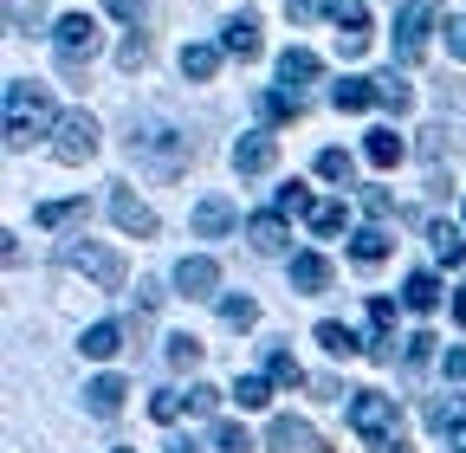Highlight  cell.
Segmentation results:
<instances>
[{
    "label": "cell",
    "instance_id": "cell-1",
    "mask_svg": "<svg viewBox=\"0 0 466 453\" xmlns=\"http://www.w3.org/2000/svg\"><path fill=\"white\" fill-rule=\"evenodd\" d=\"M46 130H58L52 97H46L39 85H26V78H7V149H26V143L46 136Z\"/></svg>",
    "mask_w": 466,
    "mask_h": 453
},
{
    "label": "cell",
    "instance_id": "cell-2",
    "mask_svg": "<svg viewBox=\"0 0 466 453\" xmlns=\"http://www.w3.org/2000/svg\"><path fill=\"white\" fill-rule=\"evenodd\" d=\"M130 156H143L149 168L175 176V168L188 162V136L175 130V124H162V117H149V124H137V130H130Z\"/></svg>",
    "mask_w": 466,
    "mask_h": 453
},
{
    "label": "cell",
    "instance_id": "cell-3",
    "mask_svg": "<svg viewBox=\"0 0 466 453\" xmlns=\"http://www.w3.org/2000/svg\"><path fill=\"white\" fill-rule=\"evenodd\" d=\"M350 428H357L370 447H395V428H401V415H395V402H389V395H376V388H357V402H350Z\"/></svg>",
    "mask_w": 466,
    "mask_h": 453
},
{
    "label": "cell",
    "instance_id": "cell-4",
    "mask_svg": "<svg viewBox=\"0 0 466 453\" xmlns=\"http://www.w3.org/2000/svg\"><path fill=\"white\" fill-rule=\"evenodd\" d=\"M97 45H104V33H97V20H85V14H66V20L52 26V52H58V65H66V72L91 65Z\"/></svg>",
    "mask_w": 466,
    "mask_h": 453
},
{
    "label": "cell",
    "instance_id": "cell-5",
    "mask_svg": "<svg viewBox=\"0 0 466 453\" xmlns=\"http://www.w3.org/2000/svg\"><path fill=\"white\" fill-rule=\"evenodd\" d=\"M58 259H66L72 272H91L104 292H124V259H116L110 247H91V240H66V247H58Z\"/></svg>",
    "mask_w": 466,
    "mask_h": 453
},
{
    "label": "cell",
    "instance_id": "cell-6",
    "mask_svg": "<svg viewBox=\"0 0 466 453\" xmlns=\"http://www.w3.org/2000/svg\"><path fill=\"white\" fill-rule=\"evenodd\" d=\"M428 26H434V0H401V14H395V59L401 65H415L428 52Z\"/></svg>",
    "mask_w": 466,
    "mask_h": 453
},
{
    "label": "cell",
    "instance_id": "cell-7",
    "mask_svg": "<svg viewBox=\"0 0 466 453\" xmlns=\"http://www.w3.org/2000/svg\"><path fill=\"white\" fill-rule=\"evenodd\" d=\"M52 156L66 162V168H78V162H91V156H97V124L85 117V110L58 117V130H52Z\"/></svg>",
    "mask_w": 466,
    "mask_h": 453
},
{
    "label": "cell",
    "instance_id": "cell-8",
    "mask_svg": "<svg viewBox=\"0 0 466 453\" xmlns=\"http://www.w3.org/2000/svg\"><path fill=\"white\" fill-rule=\"evenodd\" d=\"M233 226H240V207H233L227 195H208V201H195V234H201V240H227Z\"/></svg>",
    "mask_w": 466,
    "mask_h": 453
},
{
    "label": "cell",
    "instance_id": "cell-9",
    "mask_svg": "<svg viewBox=\"0 0 466 453\" xmlns=\"http://www.w3.org/2000/svg\"><path fill=\"white\" fill-rule=\"evenodd\" d=\"M272 162H279V143L266 130H247L240 143H233V168H240V176H266Z\"/></svg>",
    "mask_w": 466,
    "mask_h": 453
},
{
    "label": "cell",
    "instance_id": "cell-10",
    "mask_svg": "<svg viewBox=\"0 0 466 453\" xmlns=\"http://www.w3.org/2000/svg\"><path fill=\"white\" fill-rule=\"evenodd\" d=\"M175 286H182L188 298H214V286H220V266H214L208 253H188L182 266H175Z\"/></svg>",
    "mask_w": 466,
    "mask_h": 453
},
{
    "label": "cell",
    "instance_id": "cell-11",
    "mask_svg": "<svg viewBox=\"0 0 466 453\" xmlns=\"http://www.w3.org/2000/svg\"><path fill=\"white\" fill-rule=\"evenodd\" d=\"M110 220L124 226V234H137V240H149V234H156V214H149L130 188H116V195H110Z\"/></svg>",
    "mask_w": 466,
    "mask_h": 453
},
{
    "label": "cell",
    "instance_id": "cell-12",
    "mask_svg": "<svg viewBox=\"0 0 466 453\" xmlns=\"http://www.w3.org/2000/svg\"><path fill=\"white\" fill-rule=\"evenodd\" d=\"M266 447H272V453H318V434H311V421L279 415V421H272V434H266Z\"/></svg>",
    "mask_w": 466,
    "mask_h": 453
},
{
    "label": "cell",
    "instance_id": "cell-13",
    "mask_svg": "<svg viewBox=\"0 0 466 453\" xmlns=\"http://www.w3.org/2000/svg\"><path fill=\"white\" fill-rule=\"evenodd\" d=\"M291 292H330V259L324 253H291Z\"/></svg>",
    "mask_w": 466,
    "mask_h": 453
},
{
    "label": "cell",
    "instance_id": "cell-14",
    "mask_svg": "<svg viewBox=\"0 0 466 453\" xmlns=\"http://www.w3.org/2000/svg\"><path fill=\"white\" fill-rule=\"evenodd\" d=\"M124 395H130V388H124V376H97V382H85V408L110 421L116 408H124Z\"/></svg>",
    "mask_w": 466,
    "mask_h": 453
},
{
    "label": "cell",
    "instance_id": "cell-15",
    "mask_svg": "<svg viewBox=\"0 0 466 453\" xmlns=\"http://www.w3.org/2000/svg\"><path fill=\"white\" fill-rule=\"evenodd\" d=\"M318 344H324V350H330L337 363H350V357H363V337L350 330V324H337V317H324V324H318Z\"/></svg>",
    "mask_w": 466,
    "mask_h": 453
},
{
    "label": "cell",
    "instance_id": "cell-16",
    "mask_svg": "<svg viewBox=\"0 0 466 453\" xmlns=\"http://www.w3.org/2000/svg\"><path fill=\"white\" fill-rule=\"evenodd\" d=\"M318 78V52H305V45H291V52H279V85H311Z\"/></svg>",
    "mask_w": 466,
    "mask_h": 453
},
{
    "label": "cell",
    "instance_id": "cell-17",
    "mask_svg": "<svg viewBox=\"0 0 466 453\" xmlns=\"http://www.w3.org/2000/svg\"><path fill=\"white\" fill-rule=\"evenodd\" d=\"M330 104H337V110H370V104H376V78H357V72L337 78V85H330Z\"/></svg>",
    "mask_w": 466,
    "mask_h": 453
},
{
    "label": "cell",
    "instance_id": "cell-18",
    "mask_svg": "<svg viewBox=\"0 0 466 453\" xmlns=\"http://www.w3.org/2000/svg\"><path fill=\"white\" fill-rule=\"evenodd\" d=\"M220 45L233 52V59H259V26H253L247 14H240V20H227V26H220Z\"/></svg>",
    "mask_w": 466,
    "mask_h": 453
},
{
    "label": "cell",
    "instance_id": "cell-19",
    "mask_svg": "<svg viewBox=\"0 0 466 453\" xmlns=\"http://www.w3.org/2000/svg\"><path fill=\"white\" fill-rule=\"evenodd\" d=\"M350 259H357V266H382L389 259V234H382V226H357V234H350Z\"/></svg>",
    "mask_w": 466,
    "mask_h": 453
},
{
    "label": "cell",
    "instance_id": "cell-20",
    "mask_svg": "<svg viewBox=\"0 0 466 453\" xmlns=\"http://www.w3.org/2000/svg\"><path fill=\"white\" fill-rule=\"evenodd\" d=\"M247 240H253V253H285V220L279 214H253L247 220Z\"/></svg>",
    "mask_w": 466,
    "mask_h": 453
},
{
    "label": "cell",
    "instance_id": "cell-21",
    "mask_svg": "<svg viewBox=\"0 0 466 453\" xmlns=\"http://www.w3.org/2000/svg\"><path fill=\"white\" fill-rule=\"evenodd\" d=\"M259 117H266V124H299V117H305V97H299V91H266V97H259Z\"/></svg>",
    "mask_w": 466,
    "mask_h": 453
},
{
    "label": "cell",
    "instance_id": "cell-22",
    "mask_svg": "<svg viewBox=\"0 0 466 453\" xmlns=\"http://www.w3.org/2000/svg\"><path fill=\"white\" fill-rule=\"evenodd\" d=\"M401 305H408V311H434V305H441V278H434V272H408Z\"/></svg>",
    "mask_w": 466,
    "mask_h": 453
},
{
    "label": "cell",
    "instance_id": "cell-23",
    "mask_svg": "<svg viewBox=\"0 0 466 453\" xmlns=\"http://www.w3.org/2000/svg\"><path fill=\"white\" fill-rule=\"evenodd\" d=\"M78 350H85V357H97V363H104V357H116V350H124V324H91V330L78 337Z\"/></svg>",
    "mask_w": 466,
    "mask_h": 453
},
{
    "label": "cell",
    "instance_id": "cell-24",
    "mask_svg": "<svg viewBox=\"0 0 466 453\" xmlns=\"http://www.w3.org/2000/svg\"><path fill=\"white\" fill-rule=\"evenodd\" d=\"M363 156H370L376 168H395V162L408 156V143H401V136H395V130L382 124V130H370V143H363Z\"/></svg>",
    "mask_w": 466,
    "mask_h": 453
},
{
    "label": "cell",
    "instance_id": "cell-25",
    "mask_svg": "<svg viewBox=\"0 0 466 453\" xmlns=\"http://www.w3.org/2000/svg\"><path fill=\"white\" fill-rule=\"evenodd\" d=\"M220 52H227V45H182V72H188L195 85H208V78L220 72Z\"/></svg>",
    "mask_w": 466,
    "mask_h": 453
},
{
    "label": "cell",
    "instance_id": "cell-26",
    "mask_svg": "<svg viewBox=\"0 0 466 453\" xmlns=\"http://www.w3.org/2000/svg\"><path fill=\"white\" fill-rule=\"evenodd\" d=\"M220 324H227V330H253V324H259V305H253L247 292H227V298H220Z\"/></svg>",
    "mask_w": 466,
    "mask_h": 453
},
{
    "label": "cell",
    "instance_id": "cell-27",
    "mask_svg": "<svg viewBox=\"0 0 466 453\" xmlns=\"http://www.w3.org/2000/svg\"><path fill=\"white\" fill-rule=\"evenodd\" d=\"M343 226H350V207H343V201H318V207H311V234H318V240H337Z\"/></svg>",
    "mask_w": 466,
    "mask_h": 453
},
{
    "label": "cell",
    "instance_id": "cell-28",
    "mask_svg": "<svg viewBox=\"0 0 466 453\" xmlns=\"http://www.w3.org/2000/svg\"><path fill=\"white\" fill-rule=\"evenodd\" d=\"M428 240H434V259H441V266H466V240L453 234L447 220H434V226H428Z\"/></svg>",
    "mask_w": 466,
    "mask_h": 453
},
{
    "label": "cell",
    "instance_id": "cell-29",
    "mask_svg": "<svg viewBox=\"0 0 466 453\" xmlns=\"http://www.w3.org/2000/svg\"><path fill=\"white\" fill-rule=\"evenodd\" d=\"M376 104H382V110H395V117H401V110L415 104V91H408V85H401L395 72H382V78H376Z\"/></svg>",
    "mask_w": 466,
    "mask_h": 453
},
{
    "label": "cell",
    "instance_id": "cell-30",
    "mask_svg": "<svg viewBox=\"0 0 466 453\" xmlns=\"http://www.w3.org/2000/svg\"><path fill=\"white\" fill-rule=\"evenodd\" d=\"M233 395H240V408H266L272 402V376H240Z\"/></svg>",
    "mask_w": 466,
    "mask_h": 453
},
{
    "label": "cell",
    "instance_id": "cell-31",
    "mask_svg": "<svg viewBox=\"0 0 466 453\" xmlns=\"http://www.w3.org/2000/svg\"><path fill=\"white\" fill-rule=\"evenodd\" d=\"M266 376L285 382V388H299V382H305V369H299V357H291V350H272V357H266Z\"/></svg>",
    "mask_w": 466,
    "mask_h": 453
},
{
    "label": "cell",
    "instance_id": "cell-32",
    "mask_svg": "<svg viewBox=\"0 0 466 453\" xmlns=\"http://www.w3.org/2000/svg\"><path fill=\"white\" fill-rule=\"evenodd\" d=\"M214 453H253V434H247L240 421H220V428H214Z\"/></svg>",
    "mask_w": 466,
    "mask_h": 453
},
{
    "label": "cell",
    "instance_id": "cell-33",
    "mask_svg": "<svg viewBox=\"0 0 466 453\" xmlns=\"http://www.w3.org/2000/svg\"><path fill=\"white\" fill-rule=\"evenodd\" d=\"M182 408H188V395H175V388H156V395H149V415H156L162 428L182 421Z\"/></svg>",
    "mask_w": 466,
    "mask_h": 453
},
{
    "label": "cell",
    "instance_id": "cell-34",
    "mask_svg": "<svg viewBox=\"0 0 466 453\" xmlns=\"http://www.w3.org/2000/svg\"><path fill=\"white\" fill-rule=\"evenodd\" d=\"M350 168H357V162H350V149H318V176H324V182H350Z\"/></svg>",
    "mask_w": 466,
    "mask_h": 453
},
{
    "label": "cell",
    "instance_id": "cell-35",
    "mask_svg": "<svg viewBox=\"0 0 466 453\" xmlns=\"http://www.w3.org/2000/svg\"><path fill=\"white\" fill-rule=\"evenodd\" d=\"M272 201H279V214H311V207H318V201H311V188H305V182H285V188H279V195H272Z\"/></svg>",
    "mask_w": 466,
    "mask_h": 453
},
{
    "label": "cell",
    "instance_id": "cell-36",
    "mask_svg": "<svg viewBox=\"0 0 466 453\" xmlns=\"http://www.w3.org/2000/svg\"><path fill=\"white\" fill-rule=\"evenodd\" d=\"M72 214H85V195H72V201H46L33 220H39V226H66Z\"/></svg>",
    "mask_w": 466,
    "mask_h": 453
},
{
    "label": "cell",
    "instance_id": "cell-37",
    "mask_svg": "<svg viewBox=\"0 0 466 453\" xmlns=\"http://www.w3.org/2000/svg\"><path fill=\"white\" fill-rule=\"evenodd\" d=\"M168 363L175 369H195L201 363V337H168Z\"/></svg>",
    "mask_w": 466,
    "mask_h": 453
},
{
    "label": "cell",
    "instance_id": "cell-38",
    "mask_svg": "<svg viewBox=\"0 0 466 453\" xmlns=\"http://www.w3.org/2000/svg\"><path fill=\"white\" fill-rule=\"evenodd\" d=\"M337 52H343V59H363V52H370V26H337Z\"/></svg>",
    "mask_w": 466,
    "mask_h": 453
},
{
    "label": "cell",
    "instance_id": "cell-39",
    "mask_svg": "<svg viewBox=\"0 0 466 453\" xmlns=\"http://www.w3.org/2000/svg\"><path fill=\"white\" fill-rule=\"evenodd\" d=\"M421 421H428L434 434H453V428H460V402H428V415H421Z\"/></svg>",
    "mask_w": 466,
    "mask_h": 453
},
{
    "label": "cell",
    "instance_id": "cell-40",
    "mask_svg": "<svg viewBox=\"0 0 466 453\" xmlns=\"http://www.w3.org/2000/svg\"><path fill=\"white\" fill-rule=\"evenodd\" d=\"M428 357H434V337H428V330H415V337L401 344V363H408V369H421Z\"/></svg>",
    "mask_w": 466,
    "mask_h": 453
},
{
    "label": "cell",
    "instance_id": "cell-41",
    "mask_svg": "<svg viewBox=\"0 0 466 453\" xmlns=\"http://www.w3.org/2000/svg\"><path fill=\"white\" fill-rule=\"evenodd\" d=\"M337 26H370V14H363V0H330V7H324Z\"/></svg>",
    "mask_w": 466,
    "mask_h": 453
},
{
    "label": "cell",
    "instance_id": "cell-42",
    "mask_svg": "<svg viewBox=\"0 0 466 453\" xmlns=\"http://www.w3.org/2000/svg\"><path fill=\"white\" fill-rule=\"evenodd\" d=\"M188 408H195V415H220V388H214V382H195V388H188Z\"/></svg>",
    "mask_w": 466,
    "mask_h": 453
},
{
    "label": "cell",
    "instance_id": "cell-43",
    "mask_svg": "<svg viewBox=\"0 0 466 453\" xmlns=\"http://www.w3.org/2000/svg\"><path fill=\"white\" fill-rule=\"evenodd\" d=\"M143 59H149L143 39H124V45H116V65H124V72H143Z\"/></svg>",
    "mask_w": 466,
    "mask_h": 453
},
{
    "label": "cell",
    "instance_id": "cell-44",
    "mask_svg": "<svg viewBox=\"0 0 466 453\" xmlns=\"http://www.w3.org/2000/svg\"><path fill=\"white\" fill-rule=\"evenodd\" d=\"M447 52H453V59H466V14L447 20Z\"/></svg>",
    "mask_w": 466,
    "mask_h": 453
},
{
    "label": "cell",
    "instance_id": "cell-45",
    "mask_svg": "<svg viewBox=\"0 0 466 453\" xmlns=\"http://www.w3.org/2000/svg\"><path fill=\"white\" fill-rule=\"evenodd\" d=\"M149 7H143V0H110V20H124V26H137Z\"/></svg>",
    "mask_w": 466,
    "mask_h": 453
},
{
    "label": "cell",
    "instance_id": "cell-46",
    "mask_svg": "<svg viewBox=\"0 0 466 453\" xmlns=\"http://www.w3.org/2000/svg\"><path fill=\"white\" fill-rule=\"evenodd\" d=\"M370 324H376V330H395V305H389V298H370Z\"/></svg>",
    "mask_w": 466,
    "mask_h": 453
},
{
    "label": "cell",
    "instance_id": "cell-47",
    "mask_svg": "<svg viewBox=\"0 0 466 453\" xmlns=\"http://www.w3.org/2000/svg\"><path fill=\"white\" fill-rule=\"evenodd\" d=\"M363 207H370V214H376V220H382V214H389V207H395V195H389V188H370V195H363Z\"/></svg>",
    "mask_w": 466,
    "mask_h": 453
},
{
    "label": "cell",
    "instance_id": "cell-48",
    "mask_svg": "<svg viewBox=\"0 0 466 453\" xmlns=\"http://www.w3.org/2000/svg\"><path fill=\"white\" fill-rule=\"evenodd\" d=\"M447 382H466V344H460V350H447Z\"/></svg>",
    "mask_w": 466,
    "mask_h": 453
},
{
    "label": "cell",
    "instance_id": "cell-49",
    "mask_svg": "<svg viewBox=\"0 0 466 453\" xmlns=\"http://www.w3.org/2000/svg\"><path fill=\"white\" fill-rule=\"evenodd\" d=\"M285 14L291 20H318V0H285Z\"/></svg>",
    "mask_w": 466,
    "mask_h": 453
},
{
    "label": "cell",
    "instance_id": "cell-50",
    "mask_svg": "<svg viewBox=\"0 0 466 453\" xmlns=\"http://www.w3.org/2000/svg\"><path fill=\"white\" fill-rule=\"evenodd\" d=\"M453 317H460V324H466V292H460V298H453Z\"/></svg>",
    "mask_w": 466,
    "mask_h": 453
},
{
    "label": "cell",
    "instance_id": "cell-51",
    "mask_svg": "<svg viewBox=\"0 0 466 453\" xmlns=\"http://www.w3.org/2000/svg\"><path fill=\"white\" fill-rule=\"evenodd\" d=\"M453 453H466V428H453Z\"/></svg>",
    "mask_w": 466,
    "mask_h": 453
},
{
    "label": "cell",
    "instance_id": "cell-52",
    "mask_svg": "<svg viewBox=\"0 0 466 453\" xmlns=\"http://www.w3.org/2000/svg\"><path fill=\"white\" fill-rule=\"evenodd\" d=\"M168 453H195V447H188V440H175V447H168Z\"/></svg>",
    "mask_w": 466,
    "mask_h": 453
},
{
    "label": "cell",
    "instance_id": "cell-53",
    "mask_svg": "<svg viewBox=\"0 0 466 453\" xmlns=\"http://www.w3.org/2000/svg\"><path fill=\"white\" fill-rule=\"evenodd\" d=\"M110 453H130V447H110Z\"/></svg>",
    "mask_w": 466,
    "mask_h": 453
}]
</instances>
